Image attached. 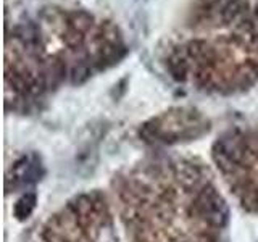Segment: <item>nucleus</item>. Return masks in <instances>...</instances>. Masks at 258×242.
<instances>
[{
	"instance_id": "f257e3e1",
	"label": "nucleus",
	"mask_w": 258,
	"mask_h": 242,
	"mask_svg": "<svg viewBox=\"0 0 258 242\" xmlns=\"http://www.w3.org/2000/svg\"><path fill=\"white\" fill-rule=\"evenodd\" d=\"M126 242H220L228 205L192 161H158L115 183ZM111 196L94 191L55 215L37 242H124Z\"/></svg>"
},
{
	"instance_id": "f03ea898",
	"label": "nucleus",
	"mask_w": 258,
	"mask_h": 242,
	"mask_svg": "<svg viewBox=\"0 0 258 242\" xmlns=\"http://www.w3.org/2000/svg\"><path fill=\"white\" fill-rule=\"evenodd\" d=\"M213 160L240 205L258 212V134L228 131L215 142Z\"/></svg>"
},
{
	"instance_id": "7ed1b4c3",
	"label": "nucleus",
	"mask_w": 258,
	"mask_h": 242,
	"mask_svg": "<svg viewBox=\"0 0 258 242\" xmlns=\"http://www.w3.org/2000/svg\"><path fill=\"white\" fill-rule=\"evenodd\" d=\"M42 176V165L36 155H24L12 166L7 177V189H21L36 183Z\"/></svg>"
},
{
	"instance_id": "20e7f679",
	"label": "nucleus",
	"mask_w": 258,
	"mask_h": 242,
	"mask_svg": "<svg viewBox=\"0 0 258 242\" xmlns=\"http://www.w3.org/2000/svg\"><path fill=\"white\" fill-rule=\"evenodd\" d=\"M34 207H36V194L28 192L16 200V204L13 207V215L18 218V220H24V218H28L32 213Z\"/></svg>"
}]
</instances>
